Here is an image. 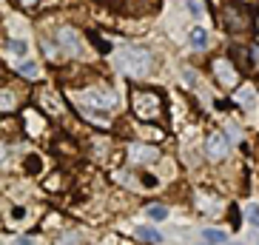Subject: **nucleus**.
Listing matches in <instances>:
<instances>
[{"instance_id": "23", "label": "nucleus", "mask_w": 259, "mask_h": 245, "mask_svg": "<svg viewBox=\"0 0 259 245\" xmlns=\"http://www.w3.org/2000/svg\"><path fill=\"white\" fill-rule=\"evenodd\" d=\"M15 245H34V239H31V237H20V239H15Z\"/></svg>"}, {"instance_id": "22", "label": "nucleus", "mask_w": 259, "mask_h": 245, "mask_svg": "<svg viewBox=\"0 0 259 245\" xmlns=\"http://www.w3.org/2000/svg\"><path fill=\"white\" fill-rule=\"evenodd\" d=\"M183 77H185V83H188V86H194V83H197V74H194L191 69H185V71H183Z\"/></svg>"}, {"instance_id": "18", "label": "nucleus", "mask_w": 259, "mask_h": 245, "mask_svg": "<svg viewBox=\"0 0 259 245\" xmlns=\"http://www.w3.org/2000/svg\"><path fill=\"white\" fill-rule=\"evenodd\" d=\"M26 120H29V126H26V129L31 131V134H40V120H37V114H34V111H26Z\"/></svg>"}, {"instance_id": "8", "label": "nucleus", "mask_w": 259, "mask_h": 245, "mask_svg": "<svg viewBox=\"0 0 259 245\" xmlns=\"http://www.w3.org/2000/svg\"><path fill=\"white\" fill-rule=\"evenodd\" d=\"M83 100L89 103V108H94V106H103V108H114L117 106V100H114V94H106V92H85L83 94Z\"/></svg>"}, {"instance_id": "12", "label": "nucleus", "mask_w": 259, "mask_h": 245, "mask_svg": "<svg viewBox=\"0 0 259 245\" xmlns=\"http://www.w3.org/2000/svg\"><path fill=\"white\" fill-rule=\"evenodd\" d=\"M191 46H194V49H205L208 46V31L202 29V26L191 29Z\"/></svg>"}, {"instance_id": "26", "label": "nucleus", "mask_w": 259, "mask_h": 245, "mask_svg": "<svg viewBox=\"0 0 259 245\" xmlns=\"http://www.w3.org/2000/svg\"><path fill=\"white\" fill-rule=\"evenodd\" d=\"M3 157H6V148L0 146V162H3Z\"/></svg>"}, {"instance_id": "21", "label": "nucleus", "mask_w": 259, "mask_h": 245, "mask_svg": "<svg viewBox=\"0 0 259 245\" xmlns=\"http://www.w3.org/2000/svg\"><path fill=\"white\" fill-rule=\"evenodd\" d=\"M140 131H143L145 137H151V140H160V137H162V131H157V129H145V126H143Z\"/></svg>"}, {"instance_id": "13", "label": "nucleus", "mask_w": 259, "mask_h": 245, "mask_svg": "<svg viewBox=\"0 0 259 245\" xmlns=\"http://www.w3.org/2000/svg\"><path fill=\"white\" fill-rule=\"evenodd\" d=\"M17 74L26 77V80H37V63H31V60L17 63Z\"/></svg>"}, {"instance_id": "6", "label": "nucleus", "mask_w": 259, "mask_h": 245, "mask_svg": "<svg viewBox=\"0 0 259 245\" xmlns=\"http://www.w3.org/2000/svg\"><path fill=\"white\" fill-rule=\"evenodd\" d=\"M60 43H63V49H69L74 57H85L83 40L77 37V31H74V29H63V31H60Z\"/></svg>"}, {"instance_id": "17", "label": "nucleus", "mask_w": 259, "mask_h": 245, "mask_svg": "<svg viewBox=\"0 0 259 245\" xmlns=\"http://www.w3.org/2000/svg\"><path fill=\"white\" fill-rule=\"evenodd\" d=\"M245 217H248L251 225H256V228H259V206H256V202H248V206H245Z\"/></svg>"}, {"instance_id": "9", "label": "nucleus", "mask_w": 259, "mask_h": 245, "mask_svg": "<svg viewBox=\"0 0 259 245\" xmlns=\"http://www.w3.org/2000/svg\"><path fill=\"white\" fill-rule=\"evenodd\" d=\"M225 239H228V234L222 228H202L199 231V242L202 245H225Z\"/></svg>"}, {"instance_id": "27", "label": "nucleus", "mask_w": 259, "mask_h": 245, "mask_svg": "<svg viewBox=\"0 0 259 245\" xmlns=\"http://www.w3.org/2000/svg\"><path fill=\"white\" fill-rule=\"evenodd\" d=\"M228 245H239V242H228Z\"/></svg>"}, {"instance_id": "4", "label": "nucleus", "mask_w": 259, "mask_h": 245, "mask_svg": "<svg viewBox=\"0 0 259 245\" xmlns=\"http://www.w3.org/2000/svg\"><path fill=\"white\" fill-rule=\"evenodd\" d=\"M213 71H217V80H220L225 89H234L236 83H239V74H236V69L231 66L225 57H220V60H213Z\"/></svg>"}, {"instance_id": "7", "label": "nucleus", "mask_w": 259, "mask_h": 245, "mask_svg": "<svg viewBox=\"0 0 259 245\" xmlns=\"http://www.w3.org/2000/svg\"><path fill=\"white\" fill-rule=\"evenodd\" d=\"M128 157L137 166H143V162H157V157H160V151L154 146H131L128 148Z\"/></svg>"}, {"instance_id": "11", "label": "nucleus", "mask_w": 259, "mask_h": 245, "mask_svg": "<svg viewBox=\"0 0 259 245\" xmlns=\"http://www.w3.org/2000/svg\"><path fill=\"white\" fill-rule=\"evenodd\" d=\"M197 206L202 208L205 214H211V217H220V211H222V199H211L205 191H202V194L197 197Z\"/></svg>"}, {"instance_id": "15", "label": "nucleus", "mask_w": 259, "mask_h": 245, "mask_svg": "<svg viewBox=\"0 0 259 245\" xmlns=\"http://www.w3.org/2000/svg\"><path fill=\"white\" fill-rule=\"evenodd\" d=\"M145 214L151 217L154 222H162V220H168V208L165 206H148L145 208Z\"/></svg>"}, {"instance_id": "2", "label": "nucleus", "mask_w": 259, "mask_h": 245, "mask_svg": "<svg viewBox=\"0 0 259 245\" xmlns=\"http://www.w3.org/2000/svg\"><path fill=\"white\" fill-rule=\"evenodd\" d=\"M131 108L140 120H154L160 114V97L154 92H134V100H131Z\"/></svg>"}, {"instance_id": "1", "label": "nucleus", "mask_w": 259, "mask_h": 245, "mask_svg": "<svg viewBox=\"0 0 259 245\" xmlns=\"http://www.w3.org/2000/svg\"><path fill=\"white\" fill-rule=\"evenodd\" d=\"M114 66L122 71V74L131 77H145L151 71V54L145 49H125V52L114 54Z\"/></svg>"}, {"instance_id": "5", "label": "nucleus", "mask_w": 259, "mask_h": 245, "mask_svg": "<svg viewBox=\"0 0 259 245\" xmlns=\"http://www.w3.org/2000/svg\"><path fill=\"white\" fill-rule=\"evenodd\" d=\"M205 154L211 157V160H222V157L228 154V137H225L222 131H213L211 137H208V143H205Z\"/></svg>"}, {"instance_id": "19", "label": "nucleus", "mask_w": 259, "mask_h": 245, "mask_svg": "<svg viewBox=\"0 0 259 245\" xmlns=\"http://www.w3.org/2000/svg\"><path fill=\"white\" fill-rule=\"evenodd\" d=\"M191 15L194 17H205V0H191Z\"/></svg>"}, {"instance_id": "24", "label": "nucleus", "mask_w": 259, "mask_h": 245, "mask_svg": "<svg viewBox=\"0 0 259 245\" xmlns=\"http://www.w3.org/2000/svg\"><path fill=\"white\" fill-rule=\"evenodd\" d=\"M12 217H15V220H23L26 211H23V208H15V214H12Z\"/></svg>"}, {"instance_id": "16", "label": "nucleus", "mask_w": 259, "mask_h": 245, "mask_svg": "<svg viewBox=\"0 0 259 245\" xmlns=\"http://www.w3.org/2000/svg\"><path fill=\"white\" fill-rule=\"evenodd\" d=\"M40 100H43V106H46L49 111H52V114H57V111H60V103L54 100V94H52V92H43V94H40Z\"/></svg>"}, {"instance_id": "10", "label": "nucleus", "mask_w": 259, "mask_h": 245, "mask_svg": "<svg viewBox=\"0 0 259 245\" xmlns=\"http://www.w3.org/2000/svg\"><path fill=\"white\" fill-rule=\"evenodd\" d=\"M134 237L143 239V242H151V245L162 242V234L157 228H151V225H134Z\"/></svg>"}, {"instance_id": "14", "label": "nucleus", "mask_w": 259, "mask_h": 245, "mask_svg": "<svg viewBox=\"0 0 259 245\" xmlns=\"http://www.w3.org/2000/svg\"><path fill=\"white\" fill-rule=\"evenodd\" d=\"M17 108V100L12 92H6V89H0V111H15Z\"/></svg>"}, {"instance_id": "3", "label": "nucleus", "mask_w": 259, "mask_h": 245, "mask_svg": "<svg viewBox=\"0 0 259 245\" xmlns=\"http://www.w3.org/2000/svg\"><path fill=\"white\" fill-rule=\"evenodd\" d=\"M234 103L242 108V111H248V114H256V108H259L256 89H253V86H239V89H236V94H234Z\"/></svg>"}, {"instance_id": "25", "label": "nucleus", "mask_w": 259, "mask_h": 245, "mask_svg": "<svg viewBox=\"0 0 259 245\" xmlns=\"http://www.w3.org/2000/svg\"><path fill=\"white\" fill-rule=\"evenodd\" d=\"M34 3H37V0H20V6H26V9H31Z\"/></svg>"}, {"instance_id": "20", "label": "nucleus", "mask_w": 259, "mask_h": 245, "mask_svg": "<svg viewBox=\"0 0 259 245\" xmlns=\"http://www.w3.org/2000/svg\"><path fill=\"white\" fill-rule=\"evenodd\" d=\"M12 52H15L17 57H23V54L29 52V43H26V40H12Z\"/></svg>"}]
</instances>
